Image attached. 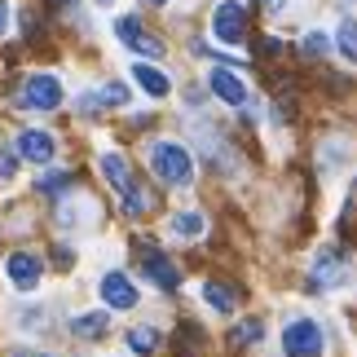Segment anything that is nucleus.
Listing matches in <instances>:
<instances>
[{
  "label": "nucleus",
  "mask_w": 357,
  "mask_h": 357,
  "mask_svg": "<svg viewBox=\"0 0 357 357\" xmlns=\"http://www.w3.org/2000/svg\"><path fill=\"white\" fill-rule=\"evenodd\" d=\"M349 282V265H344V256L340 252H322L318 260H313V287H344Z\"/></svg>",
  "instance_id": "obj_11"
},
{
  "label": "nucleus",
  "mask_w": 357,
  "mask_h": 357,
  "mask_svg": "<svg viewBox=\"0 0 357 357\" xmlns=\"http://www.w3.org/2000/svg\"><path fill=\"white\" fill-rule=\"evenodd\" d=\"M150 172L163 185H190L195 181V159L181 142H155L150 146Z\"/></svg>",
  "instance_id": "obj_2"
},
{
  "label": "nucleus",
  "mask_w": 357,
  "mask_h": 357,
  "mask_svg": "<svg viewBox=\"0 0 357 357\" xmlns=\"http://www.w3.org/2000/svg\"><path fill=\"white\" fill-rule=\"evenodd\" d=\"M142 273L159 287V291H176V287H181V273H176V265H172L163 252H150V247L142 252Z\"/></svg>",
  "instance_id": "obj_8"
},
{
  "label": "nucleus",
  "mask_w": 357,
  "mask_h": 357,
  "mask_svg": "<svg viewBox=\"0 0 357 357\" xmlns=\"http://www.w3.org/2000/svg\"><path fill=\"white\" fill-rule=\"evenodd\" d=\"M265 335V326H260V318H247V322H238V331H234V344L243 349V344H256V340Z\"/></svg>",
  "instance_id": "obj_19"
},
{
  "label": "nucleus",
  "mask_w": 357,
  "mask_h": 357,
  "mask_svg": "<svg viewBox=\"0 0 357 357\" xmlns=\"http://www.w3.org/2000/svg\"><path fill=\"white\" fill-rule=\"evenodd\" d=\"M53 155H58V142H53L45 128H22L18 132V159H26V163H49Z\"/></svg>",
  "instance_id": "obj_10"
},
{
  "label": "nucleus",
  "mask_w": 357,
  "mask_h": 357,
  "mask_svg": "<svg viewBox=\"0 0 357 357\" xmlns=\"http://www.w3.org/2000/svg\"><path fill=\"white\" fill-rule=\"evenodd\" d=\"M106 326H111L106 313H79V318L71 322V335H79V340H102Z\"/></svg>",
  "instance_id": "obj_15"
},
{
  "label": "nucleus",
  "mask_w": 357,
  "mask_h": 357,
  "mask_svg": "<svg viewBox=\"0 0 357 357\" xmlns=\"http://www.w3.org/2000/svg\"><path fill=\"white\" fill-rule=\"evenodd\" d=\"M13 357H53V353H36V349H18Z\"/></svg>",
  "instance_id": "obj_24"
},
{
  "label": "nucleus",
  "mask_w": 357,
  "mask_h": 357,
  "mask_svg": "<svg viewBox=\"0 0 357 357\" xmlns=\"http://www.w3.org/2000/svg\"><path fill=\"white\" fill-rule=\"evenodd\" d=\"M146 5H168V0H146Z\"/></svg>",
  "instance_id": "obj_26"
},
{
  "label": "nucleus",
  "mask_w": 357,
  "mask_h": 357,
  "mask_svg": "<svg viewBox=\"0 0 357 357\" xmlns=\"http://www.w3.org/2000/svg\"><path fill=\"white\" fill-rule=\"evenodd\" d=\"M53 5H71V0H53Z\"/></svg>",
  "instance_id": "obj_27"
},
{
  "label": "nucleus",
  "mask_w": 357,
  "mask_h": 357,
  "mask_svg": "<svg viewBox=\"0 0 357 357\" xmlns=\"http://www.w3.org/2000/svg\"><path fill=\"white\" fill-rule=\"evenodd\" d=\"M305 53H313V58H318V53H326V36H318V31H313V36L305 40Z\"/></svg>",
  "instance_id": "obj_22"
},
{
  "label": "nucleus",
  "mask_w": 357,
  "mask_h": 357,
  "mask_svg": "<svg viewBox=\"0 0 357 357\" xmlns=\"http://www.w3.org/2000/svg\"><path fill=\"white\" fill-rule=\"evenodd\" d=\"M335 49L344 53L349 62H357V22H340V31H335Z\"/></svg>",
  "instance_id": "obj_18"
},
{
  "label": "nucleus",
  "mask_w": 357,
  "mask_h": 357,
  "mask_svg": "<svg viewBox=\"0 0 357 357\" xmlns=\"http://www.w3.org/2000/svg\"><path fill=\"white\" fill-rule=\"evenodd\" d=\"M212 36L221 40V45H243L247 40V9L238 0H221L212 13Z\"/></svg>",
  "instance_id": "obj_5"
},
{
  "label": "nucleus",
  "mask_w": 357,
  "mask_h": 357,
  "mask_svg": "<svg viewBox=\"0 0 357 357\" xmlns=\"http://www.w3.org/2000/svg\"><path fill=\"white\" fill-rule=\"evenodd\" d=\"M132 79L150 93V98H168L172 93V79L163 71H155V66H146V62H132Z\"/></svg>",
  "instance_id": "obj_13"
},
{
  "label": "nucleus",
  "mask_w": 357,
  "mask_h": 357,
  "mask_svg": "<svg viewBox=\"0 0 357 357\" xmlns=\"http://www.w3.org/2000/svg\"><path fill=\"white\" fill-rule=\"evenodd\" d=\"M66 185H71V172H49L45 181H40V190H45V195H62Z\"/></svg>",
  "instance_id": "obj_20"
},
{
  "label": "nucleus",
  "mask_w": 357,
  "mask_h": 357,
  "mask_svg": "<svg viewBox=\"0 0 357 357\" xmlns=\"http://www.w3.org/2000/svg\"><path fill=\"white\" fill-rule=\"evenodd\" d=\"M322 349H326V335H322V326L313 318H291L287 322V331H282V353L287 357H322Z\"/></svg>",
  "instance_id": "obj_3"
},
{
  "label": "nucleus",
  "mask_w": 357,
  "mask_h": 357,
  "mask_svg": "<svg viewBox=\"0 0 357 357\" xmlns=\"http://www.w3.org/2000/svg\"><path fill=\"white\" fill-rule=\"evenodd\" d=\"M98 291L106 300V309H137V300H142V296H137V287H132V278H128V273H119V269L106 273Z\"/></svg>",
  "instance_id": "obj_9"
},
{
  "label": "nucleus",
  "mask_w": 357,
  "mask_h": 357,
  "mask_svg": "<svg viewBox=\"0 0 357 357\" xmlns=\"http://www.w3.org/2000/svg\"><path fill=\"white\" fill-rule=\"evenodd\" d=\"M115 36H119V45H128L132 53H142V58H163V40L150 36L137 18H119L115 22Z\"/></svg>",
  "instance_id": "obj_6"
},
{
  "label": "nucleus",
  "mask_w": 357,
  "mask_h": 357,
  "mask_svg": "<svg viewBox=\"0 0 357 357\" xmlns=\"http://www.w3.org/2000/svg\"><path fill=\"white\" fill-rule=\"evenodd\" d=\"M203 300H208L216 313H234L238 309V291L225 287V282H203Z\"/></svg>",
  "instance_id": "obj_14"
},
{
  "label": "nucleus",
  "mask_w": 357,
  "mask_h": 357,
  "mask_svg": "<svg viewBox=\"0 0 357 357\" xmlns=\"http://www.w3.org/2000/svg\"><path fill=\"white\" fill-rule=\"evenodd\" d=\"M203 229H208L203 212H176L172 216V234L176 238H203Z\"/></svg>",
  "instance_id": "obj_16"
},
{
  "label": "nucleus",
  "mask_w": 357,
  "mask_h": 357,
  "mask_svg": "<svg viewBox=\"0 0 357 357\" xmlns=\"http://www.w3.org/2000/svg\"><path fill=\"white\" fill-rule=\"evenodd\" d=\"M128 349L137 357H150L159 349V331H155V326H132V331H128Z\"/></svg>",
  "instance_id": "obj_17"
},
{
  "label": "nucleus",
  "mask_w": 357,
  "mask_h": 357,
  "mask_svg": "<svg viewBox=\"0 0 357 357\" xmlns=\"http://www.w3.org/2000/svg\"><path fill=\"white\" fill-rule=\"evenodd\" d=\"M13 172H18V155H13V150H0V181H9Z\"/></svg>",
  "instance_id": "obj_21"
},
{
  "label": "nucleus",
  "mask_w": 357,
  "mask_h": 357,
  "mask_svg": "<svg viewBox=\"0 0 357 357\" xmlns=\"http://www.w3.org/2000/svg\"><path fill=\"white\" fill-rule=\"evenodd\" d=\"M208 89H212L225 106H247V84H243L234 71H225V66H216V71L208 75Z\"/></svg>",
  "instance_id": "obj_12"
},
{
  "label": "nucleus",
  "mask_w": 357,
  "mask_h": 357,
  "mask_svg": "<svg viewBox=\"0 0 357 357\" xmlns=\"http://www.w3.org/2000/svg\"><path fill=\"white\" fill-rule=\"evenodd\" d=\"M260 5H265V9H282L287 0H260Z\"/></svg>",
  "instance_id": "obj_25"
},
{
  "label": "nucleus",
  "mask_w": 357,
  "mask_h": 357,
  "mask_svg": "<svg viewBox=\"0 0 357 357\" xmlns=\"http://www.w3.org/2000/svg\"><path fill=\"white\" fill-rule=\"evenodd\" d=\"M62 98L66 93L58 75H26L18 89V106H26V111H58Z\"/></svg>",
  "instance_id": "obj_4"
},
{
  "label": "nucleus",
  "mask_w": 357,
  "mask_h": 357,
  "mask_svg": "<svg viewBox=\"0 0 357 357\" xmlns=\"http://www.w3.org/2000/svg\"><path fill=\"white\" fill-rule=\"evenodd\" d=\"M5 273H9V282L18 287V291H36L40 278H45V265H40V256H31V252H13L5 260Z\"/></svg>",
  "instance_id": "obj_7"
},
{
  "label": "nucleus",
  "mask_w": 357,
  "mask_h": 357,
  "mask_svg": "<svg viewBox=\"0 0 357 357\" xmlns=\"http://www.w3.org/2000/svg\"><path fill=\"white\" fill-rule=\"evenodd\" d=\"M102 176L115 185V195H119V203H123V212H128V216H142L150 208L146 190L137 185V176H132V168H128V159H123V155L106 150V155H102Z\"/></svg>",
  "instance_id": "obj_1"
},
{
  "label": "nucleus",
  "mask_w": 357,
  "mask_h": 357,
  "mask_svg": "<svg viewBox=\"0 0 357 357\" xmlns=\"http://www.w3.org/2000/svg\"><path fill=\"white\" fill-rule=\"evenodd\" d=\"M98 5H115V0H98Z\"/></svg>",
  "instance_id": "obj_28"
},
{
  "label": "nucleus",
  "mask_w": 357,
  "mask_h": 357,
  "mask_svg": "<svg viewBox=\"0 0 357 357\" xmlns=\"http://www.w3.org/2000/svg\"><path fill=\"white\" fill-rule=\"evenodd\" d=\"M5 31H9V5L0 0V36H5Z\"/></svg>",
  "instance_id": "obj_23"
}]
</instances>
